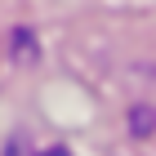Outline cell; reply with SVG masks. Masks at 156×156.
<instances>
[{
    "label": "cell",
    "instance_id": "6da1fadb",
    "mask_svg": "<svg viewBox=\"0 0 156 156\" xmlns=\"http://www.w3.org/2000/svg\"><path fill=\"white\" fill-rule=\"evenodd\" d=\"M9 156H72V152H67V147H49V152H31V147H23V152H18V147H13Z\"/></svg>",
    "mask_w": 156,
    "mask_h": 156
}]
</instances>
